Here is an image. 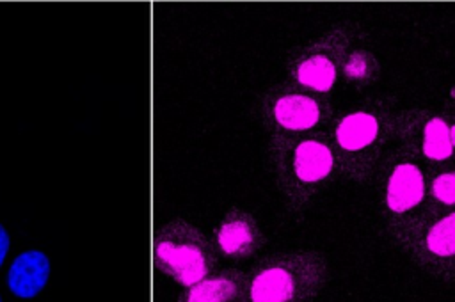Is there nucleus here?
<instances>
[{
    "label": "nucleus",
    "mask_w": 455,
    "mask_h": 302,
    "mask_svg": "<svg viewBox=\"0 0 455 302\" xmlns=\"http://www.w3.org/2000/svg\"><path fill=\"white\" fill-rule=\"evenodd\" d=\"M155 265L162 274L190 288L210 275L215 252L197 227L176 219L155 236Z\"/></svg>",
    "instance_id": "obj_1"
},
{
    "label": "nucleus",
    "mask_w": 455,
    "mask_h": 302,
    "mask_svg": "<svg viewBox=\"0 0 455 302\" xmlns=\"http://www.w3.org/2000/svg\"><path fill=\"white\" fill-rule=\"evenodd\" d=\"M50 279V259L41 250H27L20 254L9 272L7 286L9 290L21 298L36 297Z\"/></svg>",
    "instance_id": "obj_2"
},
{
    "label": "nucleus",
    "mask_w": 455,
    "mask_h": 302,
    "mask_svg": "<svg viewBox=\"0 0 455 302\" xmlns=\"http://www.w3.org/2000/svg\"><path fill=\"white\" fill-rule=\"evenodd\" d=\"M249 300V286L243 284V275L233 270L206 277L188 288L185 302H245Z\"/></svg>",
    "instance_id": "obj_3"
},
{
    "label": "nucleus",
    "mask_w": 455,
    "mask_h": 302,
    "mask_svg": "<svg viewBox=\"0 0 455 302\" xmlns=\"http://www.w3.org/2000/svg\"><path fill=\"white\" fill-rule=\"evenodd\" d=\"M425 195V183L423 174L414 163H400L393 169L389 181H387V192H386V203L389 210L396 213H403L416 204Z\"/></svg>",
    "instance_id": "obj_4"
},
{
    "label": "nucleus",
    "mask_w": 455,
    "mask_h": 302,
    "mask_svg": "<svg viewBox=\"0 0 455 302\" xmlns=\"http://www.w3.org/2000/svg\"><path fill=\"white\" fill-rule=\"evenodd\" d=\"M293 295V274L283 265L263 266L249 282V302H290Z\"/></svg>",
    "instance_id": "obj_5"
},
{
    "label": "nucleus",
    "mask_w": 455,
    "mask_h": 302,
    "mask_svg": "<svg viewBox=\"0 0 455 302\" xmlns=\"http://www.w3.org/2000/svg\"><path fill=\"white\" fill-rule=\"evenodd\" d=\"M274 119L286 130H309L320 119L318 103L304 94H284L274 103Z\"/></svg>",
    "instance_id": "obj_6"
},
{
    "label": "nucleus",
    "mask_w": 455,
    "mask_h": 302,
    "mask_svg": "<svg viewBox=\"0 0 455 302\" xmlns=\"http://www.w3.org/2000/svg\"><path fill=\"white\" fill-rule=\"evenodd\" d=\"M332 153L318 140H302L293 151V172L304 183L323 179L332 171Z\"/></svg>",
    "instance_id": "obj_7"
},
{
    "label": "nucleus",
    "mask_w": 455,
    "mask_h": 302,
    "mask_svg": "<svg viewBox=\"0 0 455 302\" xmlns=\"http://www.w3.org/2000/svg\"><path fill=\"white\" fill-rule=\"evenodd\" d=\"M254 242L252 220L240 211L226 215L217 229V245L226 256H245L254 247Z\"/></svg>",
    "instance_id": "obj_8"
},
{
    "label": "nucleus",
    "mask_w": 455,
    "mask_h": 302,
    "mask_svg": "<svg viewBox=\"0 0 455 302\" xmlns=\"http://www.w3.org/2000/svg\"><path fill=\"white\" fill-rule=\"evenodd\" d=\"M379 133V121L368 112H354L341 119L336 128V140L347 151H359L370 146Z\"/></svg>",
    "instance_id": "obj_9"
},
{
    "label": "nucleus",
    "mask_w": 455,
    "mask_h": 302,
    "mask_svg": "<svg viewBox=\"0 0 455 302\" xmlns=\"http://www.w3.org/2000/svg\"><path fill=\"white\" fill-rule=\"evenodd\" d=\"M295 78L304 87L325 92L336 80V66L325 55H311L299 62Z\"/></svg>",
    "instance_id": "obj_10"
},
{
    "label": "nucleus",
    "mask_w": 455,
    "mask_h": 302,
    "mask_svg": "<svg viewBox=\"0 0 455 302\" xmlns=\"http://www.w3.org/2000/svg\"><path fill=\"white\" fill-rule=\"evenodd\" d=\"M453 153L450 126L441 117H432L423 128V155L430 160H446Z\"/></svg>",
    "instance_id": "obj_11"
},
{
    "label": "nucleus",
    "mask_w": 455,
    "mask_h": 302,
    "mask_svg": "<svg viewBox=\"0 0 455 302\" xmlns=\"http://www.w3.org/2000/svg\"><path fill=\"white\" fill-rule=\"evenodd\" d=\"M427 247L435 256H453L455 254V213L435 222L427 234Z\"/></svg>",
    "instance_id": "obj_12"
},
{
    "label": "nucleus",
    "mask_w": 455,
    "mask_h": 302,
    "mask_svg": "<svg viewBox=\"0 0 455 302\" xmlns=\"http://www.w3.org/2000/svg\"><path fill=\"white\" fill-rule=\"evenodd\" d=\"M432 194L444 204H455V172L439 174L432 181Z\"/></svg>",
    "instance_id": "obj_13"
},
{
    "label": "nucleus",
    "mask_w": 455,
    "mask_h": 302,
    "mask_svg": "<svg viewBox=\"0 0 455 302\" xmlns=\"http://www.w3.org/2000/svg\"><path fill=\"white\" fill-rule=\"evenodd\" d=\"M347 73L350 76H355V78H359V76H363L366 73V62H364V59L359 53L352 55L350 60L347 62Z\"/></svg>",
    "instance_id": "obj_14"
},
{
    "label": "nucleus",
    "mask_w": 455,
    "mask_h": 302,
    "mask_svg": "<svg viewBox=\"0 0 455 302\" xmlns=\"http://www.w3.org/2000/svg\"><path fill=\"white\" fill-rule=\"evenodd\" d=\"M7 252H9V233H7V229L0 224V266H2V263H4V259H5V256H7Z\"/></svg>",
    "instance_id": "obj_15"
},
{
    "label": "nucleus",
    "mask_w": 455,
    "mask_h": 302,
    "mask_svg": "<svg viewBox=\"0 0 455 302\" xmlns=\"http://www.w3.org/2000/svg\"><path fill=\"white\" fill-rule=\"evenodd\" d=\"M450 133H451V142H453V147H455V124L450 128Z\"/></svg>",
    "instance_id": "obj_16"
},
{
    "label": "nucleus",
    "mask_w": 455,
    "mask_h": 302,
    "mask_svg": "<svg viewBox=\"0 0 455 302\" xmlns=\"http://www.w3.org/2000/svg\"><path fill=\"white\" fill-rule=\"evenodd\" d=\"M0 302H2V298H0Z\"/></svg>",
    "instance_id": "obj_17"
}]
</instances>
